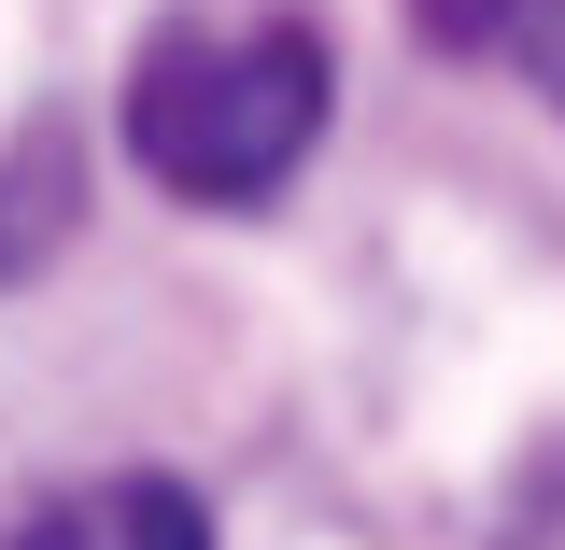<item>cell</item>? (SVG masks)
I'll return each mask as SVG.
<instances>
[{
	"instance_id": "obj_4",
	"label": "cell",
	"mask_w": 565,
	"mask_h": 550,
	"mask_svg": "<svg viewBox=\"0 0 565 550\" xmlns=\"http://www.w3.org/2000/svg\"><path fill=\"white\" fill-rule=\"evenodd\" d=\"M57 226H71V141H57V128H29L14 155H0V269H29Z\"/></svg>"
},
{
	"instance_id": "obj_3",
	"label": "cell",
	"mask_w": 565,
	"mask_h": 550,
	"mask_svg": "<svg viewBox=\"0 0 565 550\" xmlns=\"http://www.w3.org/2000/svg\"><path fill=\"white\" fill-rule=\"evenodd\" d=\"M411 29L452 43V57H481V71H523L565 114V0H411Z\"/></svg>"
},
{
	"instance_id": "obj_1",
	"label": "cell",
	"mask_w": 565,
	"mask_h": 550,
	"mask_svg": "<svg viewBox=\"0 0 565 550\" xmlns=\"http://www.w3.org/2000/svg\"><path fill=\"white\" fill-rule=\"evenodd\" d=\"M311 141H326V43L297 14H269V29H170L128 71V155L199 212L282 198Z\"/></svg>"
},
{
	"instance_id": "obj_2",
	"label": "cell",
	"mask_w": 565,
	"mask_h": 550,
	"mask_svg": "<svg viewBox=\"0 0 565 550\" xmlns=\"http://www.w3.org/2000/svg\"><path fill=\"white\" fill-rule=\"evenodd\" d=\"M14 550H212V508L184 481H85L57 508H29Z\"/></svg>"
}]
</instances>
